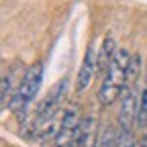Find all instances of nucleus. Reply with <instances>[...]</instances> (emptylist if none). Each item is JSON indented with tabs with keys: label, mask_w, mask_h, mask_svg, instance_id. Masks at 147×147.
<instances>
[{
	"label": "nucleus",
	"mask_w": 147,
	"mask_h": 147,
	"mask_svg": "<svg viewBox=\"0 0 147 147\" xmlns=\"http://www.w3.org/2000/svg\"><path fill=\"white\" fill-rule=\"evenodd\" d=\"M129 61H131V55H129L127 49H117L113 61L106 67V76L100 84L98 90V100L100 104L108 106L113 104L121 94H123V88L127 86V67Z\"/></svg>",
	"instance_id": "1"
},
{
	"label": "nucleus",
	"mask_w": 147,
	"mask_h": 147,
	"mask_svg": "<svg viewBox=\"0 0 147 147\" xmlns=\"http://www.w3.org/2000/svg\"><path fill=\"white\" fill-rule=\"evenodd\" d=\"M41 82H43V63H33L29 69H25L21 82H18V88L10 96L8 108L23 117L27 106L33 102V98L37 96V92H39Z\"/></svg>",
	"instance_id": "2"
},
{
	"label": "nucleus",
	"mask_w": 147,
	"mask_h": 147,
	"mask_svg": "<svg viewBox=\"0 0 147 147\" xmlns=\"http://www.w3.org/2000/svg\"><path fill=\"white\" fill-rule=\"evenodd\" d=\"M65 92H67V78H63L61 82H57L47 94L45 98L41 100V104L35 108V115L33 119L29 121L31 123V135L35 137L37 131H39V127L45 125L49 119H53L55 115H59V106L63 102V96H65Z\"/></svg>",
	"instance_id": "3"
},
{
	"label": "nucleus",
	"mask_w": 147,
	"mask_h": 147,
	"mask_svg": "<svg viewBox=\"0 0 147 147\" xmlns=\"http://www.w3.org/2000/svg\"><path fill=\"white\" fill-rule=\"evenodd\" d=\"M137 108H139V98L133 84H127L121 94V108H119V129L129 131L131 125L137 121Z\"/></svg>",
	"instance_id": "4"
},
{
	"label": "nucleus",
	"mask_w": 147,
	"mask_h": 147,
	"mask_svg": "<svg viewBox=\"0 0 147 147\" xmlns=\"http://www.w3.org/2000/svg\"><path fill=\"white\" fill-rule=\"evenodd\" d=\"M98 69V51L94 47H88L86 49V55H84V61L78 69V76H76V88L78 92H84L90 84H92V78Z\"/></svg>",
	"instance_id": "5"
},
{
	"label": "nucleus",
	"mask_w": 147,
	"mask_h": 147,
	"mask_svg": "<svg viewBox=\"0 0 147 147\" xmlns=\"http://www.w3.org/2000/svg\"><path fill=\"white\" fill-rule=\"evenodd\" d=\"M59 129H61V115H55L53 119H49L45 125L39 127V131H37L35 139L39 145H47V143H53L59 135Z\"/></svg>",
	"instance_id": "6"
},
{
	"label": "nucleus",
	"mask_w": 147,
	"mask_h": 147,
	"mask_svg": "<svg viewBox=\"0 0 147 147\" xmlns=\"http://www.w3.org/2000/svg\"><path fill=\"white\" fill-rule=\"evenodd\" d=\"M92 125H94V119H92V117H84L82 119L80 127L76 129V135H74L71 147H88L90 135H92Z\"/></svg>",
	"instance_id": "7"
},
{
	"label": "nucleus",
	"mask_w": 147,
	"mask_h": 147,
	"mask_svg": "<svg viewBox=\"0 0 147 147\" xmlns=\"http://www.w3.org/2000/svg\"><path fill=\"white\" fill-rule=\"evenodd\" d=\"M115 53H117V49H115L113 37H104V41H102V45L98 49V69L106 71V67L110 65V61L115 57Z\"/></svg>",
	"instance_id": "8"
},
{
	"label": "nucleus",
	"mask_w": 147,
	"mask_h": 147,
	"mask_svg": "<svg viewBox=\"0 0 147 147\" xmlns=\"http://www.w3.org/2000/svg\"><path fill=\"white\" fill-rule=\"evenodd\" d=\"M137 127L145 129L147 127V76H145V86H143V92L139 96V108H137Z\"/></svg>",
	"instance_id": "9"
},
{
	"label": "nucleus",
	"mask_w": 147,
	"mask_h": 147,
	"mask_svg": "<svg viewBox=\"0 0 147 147\" xmlns=\"http://www.w3.org/2000/svg\"><path fill=\"white\" fill-rule=\"evenodd\" d=\"M98 147H119V131L115 127H108L102 133V137L98 141Z\"/></svg>",
	"instance_id": "10"
},
{
	"label": "nucleus",
	"mask_w": 147,
	"mask_h": 147,
	"mask_svg": "<svg viewBox=\"0 0 147 147\" xmlns=\"http://www.w3.org/2000/svg\"><path fill=\"white\" fill-rule=\"evenodd\" d=\"M141 71V55H131V61L127 67V84H133Z\"/></svg>",
	"instance_id": "11"
},
{
	"label": "nucleus",
	"mask_w": 147,
	"mask_h": 147,
	"mask_svg": "<svg viewBox=\"0 0 147 147\" xmlns=\"http://www.w3.org/2000/svg\"><path fill=\"white\" fill-rule=\"evenodd\" d=\"M119 147H139V141L135 139L131 129H129V131L119 129Z\"/></svg>",
	"instance_id": "12"
},
{
	"label": "nucleus",
	"mask_w": 147,
	"mask_h": 147,
	"mask_svg": "<svg viewBox=\"0 0 147 147\" xmlns=\"http://www.w3.org/2000/svg\"><path fill=\"white\" fill-rule=\"evenodd\" d=\"M139 147H147V135H145V137H141V141H139Z\"/></svg>",
	"instance_id": "13"
}]
</instances>
